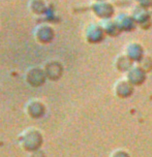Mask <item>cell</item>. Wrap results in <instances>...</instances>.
<instances>
[{
  "mask_svg": "<svg viewBox=\"0 0 152 157\" xmlns=\"http://www.w3.org/2000/svg\"><path fill=\"white\" fill-rule=\"evenodd\" d=\"M31 10H33L35 13H41L45 10L44 2L41 0H36V3H34V1H33L31 4Z\"/></svg>",
  "mask_w": 152,
  "mask_h": 157,
  "instance_id": "cell-2",
  "label": "cell"
},
{
  "mask_svg": "<svg viewBox=\"0 0 152 157\" xmlns=\"http://www.w3.org/2000/svg\"><path fill=\"white\" fill-rule=\"evenodd\" d=\"M36 37H37L38 40L41 41V43H48V41H50L53 37L52 28H50L48 26H41L37 28Z\"/></svg>",
  "mask_w": 152,
  "mask_h": 157,
  "instance_id": "cell-1",
  "label": "cell"
}]
</instances>
